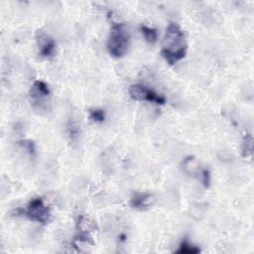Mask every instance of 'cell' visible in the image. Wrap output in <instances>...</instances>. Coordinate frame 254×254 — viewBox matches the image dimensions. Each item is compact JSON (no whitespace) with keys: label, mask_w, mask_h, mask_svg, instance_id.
Listing matches in <instances>:
<instances>
[{"label":"cell","mask_w":254,"mask_h":254,"mask_svg":"<svg viewBox=\"0 0 254 254\" xmlns=\"http://www.w3.org/2000/svg\"><path fill=\"white\" fill-rule=\"evenodd\" d=\"M187 49L186 35L179 24H169L164 38V45L161 50L163 59L168 65L173 66L186 57Z\"/></svg>","instance_id":"6da1fadb"},{"label":"cell","mask_w":254,"mask_h":254,"mask_svg":"<svg viewBox=\"0 0 254 254\" xmlns=\"http://www.w3.org/2000/svg\"><path fill=\"white\" fill-rule=\"evenodd\" d=\"M130 45V34L123 23L112 25L108 41V50L114 58L123 57Z\"/></svg>","instance_id":"7a4b0ae2"},{"label":"cell","mask_w":254,"mask_h":254,"mask_svg":"<svg viewBox=\"0 0 254 254\" xmlns=\"http://www.w3.org/2000/svg\"><path fill=\"white\" fill-rule=\"evenodd\" d=\"M21 215H23L31 222H35L41 224H46L50 221V209L45 205L44 201L41 198L33 199L29 202L26 208L21 210Z\"/></svg>","instance_id":"3957f363"},{"label":"cell","mask_w":254,"mask_h":254,"mask_svg":"<svg viewBox=\"0 0 254 254\" xmlns=\"http://www.w3.org/2000/svg\"><path fill=\"white\" fill-rule=\"evenodd\" d=\"M129 95L134 100L153 102L158 105H163L166 103V98L163 95L140 83L132 84L129 88Z\"/></svg>","instance_id":"277c9868"},{"label":"cell","mask_w":254,"mask_h":254,"mask_svg":"<svg viewBox=\"0 0 254 254\" xmlns=\"http://www.w3.org/2000/svg\"><path fill=\"white\" fill-rule=\"evenodd\" d=\"M51 91L48 84L43 80H35L31 88V98L34 104H42L50 95Z\"/></svg>","instance_id":"5b68a950"},{"label":"cell","mask_w":254,"mask_h":254,"mask_svg":"<svg viewBox=\"0 0 254 254\" xmlns=\"http://www.w3.org/2000/svg\"><path fill=\"white\" fill-rule=\"evenodd\" d=\"M38 44L41 57L50 58L54 56L56 51V43L49 36L44 33H41L40 38H38Z\"/></svg>","instance_id":"8992f818"},{"label":"cell","mask_w":254,"mask_h":254,"mask_svg":"<svg viewBox=\"0 0 254 254\" xmlns=\"http://www.w3.org/2000/svg\"><path fill=\"white\" fill-rule=\"evenodd\" d=\"M152 199L151 194L148 193H136L130 201V206L135 209H145L149 206V203Z\"/></svg>","instance_id":"52a82bcc"},{"label":"cell","mask_w":254,"mask_h":254,"mask_svg":"<svg viewBox=\"0 0 254 254\" xmlns=\"http://www.w3.org/2000/svg\"><path fill=\"white\" fill-rule=\"evenodd\" d=\"M141 33L145 39L147 43H149L151 45L155 44L158 39V33L157 30L152 28V27H148L146 25L141 26Z\"/></svg>","instance_id":"ba28073f"},{"label":"cell","mask_w":254,"mask_h":254,"mask_svg":"<svg viewBox=\"0 0 254 254\" xmlns=\"http://www.w3.org/2000/svg\"><path fill=\"white\" fill-rule=\"evenodd\" d=\"M199 252H201V249L198 246L189 242L188 240H184L183 242H181L180 246L175 251V253L177 254H197Z\"/></svg>","instance_id":"9c48e42d"},{"label":"cell","mask_w":254,"mask_h":254,"mask_svg":"<svg viewBox=\"0 0 254 254\" xmlns=\"http://www.w3.org/2000/svg\"><path fill=\"white\" fill-rule=\"evenodd\" d=\"M90 118L95 122H103L105 119V112L102 110H91L90 111Z\"/></svg>","instance_id":"30bf717a"},{"label":"cell","mask_w":254,"mask_h":254,"mask_svg":"<svg viewBox=\"0 0 254 254\" xmlns=\"http://www.w3.org/2000/svg\"><path fill=\"white\" fill-rule=\"evenodd\" d=\"M242 154L243 156H249L252 154V137L247 134L243 141V147H242Z\"/></svg>","instance_id":"8fae6325"},{"label":"cell","mask_w":254,"mask_h":254,"mask_svg":"<svg viewBox=\"0 0 254 254\" xmlns=\"http://www.w3.org/2000/svg\"><path fill=\"white\" fill-rule=\"evenodd\" d=\"M202 182L204 184V186L206 188H208L209 187V184H210V174L208 172V170H206V169H205V170H203L202 172Z\"/></svg>","instance_id":"7c38bea8"},{"label":"cell","mask_w":254,"mask_h":254,"mask_svg":"<svg viewBox=\"0 0 254 254\" xmlns=\"http://www.w3.org/2000/svg\"><path fill=\"white\" fill-rule=\"evenodd\" d=\"M23 146L25 147V149L31 154V155H34L35 152H36V148H35V144L31 141H25L23 142Z\"/></svg>","instance_id":"4fadbf2b"}]
</instances>
